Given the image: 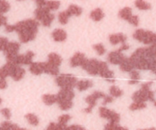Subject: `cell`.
I'll return each instance as SVG.
<instances>
[{
  "mask_svg": "<svg viewBox=\"0 0 156 130\" xmlns=\"http://www.w3.org/2000/svg\"><path fill=\"white\" fill-rule=\"evenodd\" d=\"M39 23L34 19H27L14 25L15 31L18 32L22 43H27L35 38Z\"/></svg>",
  "mask_w": 156,
  "mask_h": 130,
  "instance_id": "1",
  "label": "cell"
},
{
  "mask_svg": "<svg viewBox=\"0 0 156 130\" xmlns=\"http://www.w3.org/2000/svg\"><path fill=\"white\" fill-rule=\"evenodd\" d=\"M151 83H152V82H148V83H143L142 85L141 90L136 91L133 93L132 98H133L134 102L145 103L146 101L149 100L152 102L156 107V100H154V93L150 90V86L151 85Z\"/></svg>",
  "mask_w": 156,
  "mask_h": 130,
  "instance_id": "2",
  "label": "cell"
},
{
  "mask_svg": "<svg viewBox=\"0 0 156 130\" xmlns=\"http://www.w3.org/2000/svg\"><path fill=\"white\" fill-rule=\"evenodd\" d=\"M56 83L61 89L72 90L76 86L77 80L71 74H61L56 78Z\"/></svg>",
  "mask_w": 156,
  "mask_h": 130,
  "instance_id": "3",
  "label": "cell"
},
{
  "mask_svg": "<svg viewBox=\"0 0 156 130\" xmlns=\"http://www.w3.org/2000/svg\"><path fill=\"white\" fill-rule=\"evenodd\" d=\"M99 113H100V117L108 119L109 122L118 124L120 120V115L119 113L109 110L106 107H100V110H99Z\"/></svg>",
  "mask_w": 156,
  "mask_h": 130,
  "instance_id": "4",
  "label": "cell"
},
{
  "mask_svg": "<svg viewBox=\"0 0 156 130\" xmlns=\"http://www.w3.org/2000/svg\"><path fill=\"white\" fill-rule=\"evenodd\" d=\"M99 64L100 61L96 59H87L84 61L83 64L81 65V68L86 71H87L88 74L90 75L95 76L99 74Z\"/></svg>",
  "mask_w": 156,
  "mask_h": 130,
  "instance_id": "5",
  "label": "cell"
},
{
  "mask_svg": "<svg viewBox=\"0 0 156 130\" xmlns=\"http://www.w3.org/2000/svg\"><path fill=\"white\" fill-rule=\"evenodd\" d=\"M105 97H106V95H105L103 92H100V91H95L93 94L88 96L86 99H85V101L87 102V104H89V107H88L87 108L84 109L83 111L87 113H91L93 108H94L96 106V104H97V100L100 99V98H104Z\"/></svg>",
  "mask_w": 156,
  "mask_h": 130,
  "instance_id": "6",
  "label": "cell"
},
{
  "mask_svg": "<svg viewBox=\"0 0 156 130\" xmlns=\"http://www.w3.org/2000/svg\"><path fill=\"white\" fill-rule=\"evenodd\" d=\"M74 92L72 90L61 89L57 94V103L64 101H72L74 97Z\"/></svg>",
  "mask_w": 156,
  "mask_h": 130,
  "instance_id": "7",
  "label": "cell"
},
{
  "mask_svg": "<svg viewBox=\"0 0 156 130\" xmlns=\"http://www.w3.org/2000/svg\"><path fill=\"white\" fill-rule=\"evenodd\" d=\"M99 74L102 77L106 78V80L112 79L114 77V73L110 70H109L107 64L104 61H100V64H99Z\"/></svg>",
  "mask_w": 156,
  "mask_h": 130,
  "instance_id": "8",
  "label": "cell"
},
{
  "mask_svg": "<svg viewBox=\"0 0 156 130\" xmlns=\"http://www.w3.org/2000/svg\"><path fill=\"white\" fill-rule=\"evenodd\" d=\"M126 58V57L124 56L119 51L110 52L107 57V59L109 61V63H111L112 64H119V65H120L122 64V61Z\"/></svg>",
  "mask_w": 156,
  "mask_h": 130,
  "instance_id": "9",
  "label": "cell"
},
{
  "mask_svg": "<svg viewBox=\"0 0 156 130\" xmlns=\"http://www.w3.org/2000/svg\"><path fill=\"white\" fill-rule=\"evenodd\" d=\"M16 66L17 65L7 62V64H5L3 67L0 68V79H5V77H9V76L11 77Z\"/></svg>",
  "mask_w": 156,
  "mask_h": 130,
  "instance_id": "10",
  "label": "cell"
},
{
  "mask_svg": "<svg viewBox=\"0 0 156 130\" xmlns=\"http://www.w3.org/2000/svg\"><path fill=\"white\" fill-rule=\"evenodd\" d=\"M86 57H85L84 54L81 53V52H76L75 54L70 58V66L75 68L77 66H81L84 61L86 60Z\"/></svg>",
  "mask_w": 156,
  "mask_h": 130,
  "instance_id": "11",
  "label": "cell"
},
{
  "mask_svg": "<svg viewBox=\"0 0 156 130\" xmlns=\"http://www.w3.org/2000/svg\"><path fill=\"white\" fill-rule=\"evenodd\" d=\"M19 47H20V44L18 42H9L7 44L6 47L4 50V53H5V56H13V55L18 54L19 52Z\"/></svg>",
  "mask_w": 156,
  "mask_h": 130,
  "instance_id": "12",
  "label": "cell"
},
{
  "mask_svg": "<svg viewBox=\"0 0 156 130\" xmlns=\"http://www.w3.org/2000/svg\"><path fill=\"white\" fill-rule=\"evenodd\" d=\"M43 71L46 74H51V75H58L59 74V67L50 64L48 62H41Z\"/></svg>",
  "mask_w": 156,
  "mask_h": 130,
  "instance_id": "13",
  "label": "cell"
},
{
  "mask_svg": "<svg viewBox=\"0 0 156 130\" xmlns=\"http://www.w3.org/2000/svg\"><path fill=\"white\" fill-rule=\"evenodd\" d=\"M127 37L125 35L122 33L119 34H112L109 36V42L112 44V45H115V44H119V43H122L124 44L125 41H126Z\"/></svg>",
  "mask_w": 156,
  "mask_h": 130,
  "instance_id": "14",
  "label": "cell"
},
{
  "mask_svg": "<svg viewBox=\"0 0 156 130\" xmlns=\"http://www.w3.org/2000/svg\"><path fill=\"white\" fill-rule=\"evenodd\" d=\"M52 37L55 41L61 42L65 41L67 38V32L61 28H57L52 32Z\"/></svg>",
  "mask_w": 156,
  "mask_h": 130,
  "instance_id": "15",
  "label": "cell"
},
{
  "mask_svg": "<svg viewBox=\"0 0 156 130\" xmlns=\"http://www.w3.org/2000/svg\"><path fill=\"white\" fill-rule=\"evenodd\" d=\"M50 12V10L47 8L46 6L44 7H37L34 11V16L37 20L42 21L43 19L47 15H48Z\"/></svg>",
  "mask_w": 156,
  "mask_h": 130,
  "instance_id": "16",
  "label": "cell"
},
{
  "mask_svg": "<svg viewBox=\"0 0 156 130\" xmlns=\"http://www.w3.org/2000/svg\"><path fill=\"white\" fill-rule=\"evenodd\" d=\"M25 74V71L20 66H16L15 68L14 71H13L11 77L16 81H19V80H22L23 77Z\"/></svg>",
  "mask_w": 156,
  "mask_h": 130,
  "instance_id": "17",
  "label": "cell"
},
{
  "mask_svg": "<svg viewBox=\"0 0 156 130\" xmlns=\"http://www.w3.org/2000/svg\"><path fill=\"white\" fill-rule=\"evenodd\" d=\"M29 71L34 75H40L42 74L43 71L41 63H31L29 65Z\"/></svg>",
  "mask_w": 156,
  "mask_h": 130,
  "instance_id": "18",
  "label": "cell"
},
{
  "mask_svg": "<svg viewBox=\"0 0 156 130\" xmlns=\"http://www.w3.org/2000/svg\"><path fill=\"white\" fill-rule=\"evenodd\" d=\"M48 62L57 67H59L62 63V58L58 54L51 53L48 55Z\"/></svg>",
  "mask_w": 156,
  "mask_h": 130,
  "instance_id": "19",
  "label": "cell"
},
{
  "mask_svg": "<svg viewBox=\"0 0 156 130\" xmlns=\"http://www.w3.org/2000/svg\"><path fill=\"white\" fill-rule=\"evenodd\" d=\"M0 130H22L18 125L12 123L9 121H5L0 125Z\"/></svg>",
  "mask_w": 156,
  "mask_h": 130,
  "instance_id": "20",
  "label": "cell"
},
{
  "mask_svg": "<svg viewBox=\"0 0 156 130\" xmlns=\"http://www.w3.org/2000/svg\"><path fill=\"white\" fill-rule=\"evenodd\" d=\"M93 86V82L89 80H82L80 81H77L76 83V87L80 91L86 90L89 89Z\"/></svg>",
  "mask_w": 156,
  "mask_h": 130,
  "instance_id": "21",
  "label": "cell"
},
{
  "mask_svg": "<svg viewBox=\"0 0 156 130\" xmlns=\"http://www.w3.org/2000/svg\"><path fill=\"white\" fill-rule=\"evenodd\" d=\"M90 18L94 21V22H100L104 17V13L103 10L100 8H97L96 9L93 10L90 13Z\"/></svg>",
  "mask_w": 156,
  "mask_h": 130,
  "instance_id": "22",
  "label": "cell"
},
{
  "mask_svg": "<svg viewBox=\"0 0 156 130\" xmlns=\"http://www.w3.org/2000/svg\"><path fill=\"white\" fill-rule=\"evenodd\" d=\"M133 68L134 67L130 61L129 58H126L120 64V69L124 72H131L132 71H133Z\"/></svg>",
  "mask_w": 156,
  "mask_h": 130,
  "instance_id": "23",
  "label": "cell"
},
{
  "mask_svg": "<svg viewBox=\"0 0 156 130\" xmlns=\"http://www.w3.org/2000/svg\"><path fill=\"white\" fill-rule=\"evenodd\" d=\"M132 16H133V12L130 7H125L121 9L119 12V17L126 21H128Z\"/></svg>",
  "mask_w": 156,
  "mask_h": 130,
  "instance_id": "24",
  "label": "cell"
},
{
  "mask_svg": "<svg viewBox=\"0 0 156 130\" xmlns=\"http://www.w3.org/2000/svg\"><path fill=\"white\" fill-rule=\"evenodd\" d=\"M42 100L44 104L51 106L57 103V96L53 95V94H44L42 97Z\"/></svg>",
  "mask_w": 156,
  "mask_h": 130,
  "instance_id": "25",
  "label": "cell"
},
{
  "mask_svg": "<svg viewBox=\"0 0 156 130\" xmlns=\"http://www.w3.org/2000/svg\"><path fill=\"white\" fill-rule=\"evenodd\" d=\"M67 12H69V14L71 16H79L82 14V9L80 8V6H78V5H70V6L68 7L67 10Z\"/></svg>",
  "mask_w": 156,
  "mask_h": 130,
  "instance_id": "26",
  "label": "cell"
},
{
  "mask_svg": "<svg viewBox=\"0 0 156 130\" xmlns=\"http://www.w3.org/2000/svg\"><path fill=\"white\" fill-rule=\"evenodd\" d=\"M25 119H27L28 123L34 126H37L39 124V119L36 115L33 114V113H28L25 115Z\"/></svg>",
  "mask_w": 156,
  "mask_h": 130,
  "instance_id": "27",
  "label": "cell"
},
{
  "mask_svg": "<svg viewBox=\"0 0 156 130\" xmlns=\"http://www.w3.org/2000/svg\"><path fill=\"white\" fill-rule=\"evenodd\" d=\"M70 17V15L69 14V12L67 11L61 12L58 15V19H59V22L61 25H66L68 22V19Z\"/></svg>",
  "mask_w": 156,
  "mask_h": 130,
  "instance_id": "28",
  "label": "cell"
},
{
  "mask_svg": "<svg viewBox=\"0 0 156 130\" xmlns=\"http://www.w3.org/2000/svg\"><path fill=\"white\" fill-rule=\"evenodd\" d=\"M109 93H110L111 97H119L123 94V91L115 85L109 88Z\"/></svg>",
  "mask_w": 156,
  "mask_h": 130,
  "instance_id": "29",
  "label": "cell"
},
{
  "mask_svg": "<svg viewBox=\"0 0 156 130\" xmlns=\"http://www.w3.org/2000/svg\"><path fill=\"white\" fill-rule=\"evenodd\" d=\"M135 5H136V6L140 10H148L151 8V5H150L149 3L145 2V1H142V0L136 1V2H135Z\"/></svg>",
  "mask_w": 156,
  "mask_h": 130,
  "instance_id": "30",
  "label": "cell"
},
{
  "mask_svg": "<svg viewBox=\"0 0 156 130\" xmlns=\"http://www.w3.org/2000/svg\"><path fill=\"white\" fill-rule=\"evenodd\" d=\"M55 19V16L52 13H49L48 15L45 16V17L43 19V20L41 21V23L45 27H50L51 25L52 22Z\"/></svg>",
  "mask_w": 156,
  "mask_h": 130,
  "instance_id": "31",
  "label": "cell"
},
{
  "mask_svg": "<svg viewBox=\"0 0 156 130\" xmlns=\"http://www.w3.org/2000/svg\"><path fill=\"white\" fill-rule=\"evenodd\" d=\"M60 5H61V2L58 1H46L45 6L50 11H51V10H58L59 9Z\"/></svg>",
  "mask_w": 156,
  "mask_h": 130,
  "instance_id": "32",
  "label": "cell"
},
{
  "mask_svg": "<svg viewBox=\"0 0 156 130\" xmlns=\"http://www.w3.org/2000/svg\"><path fill=\"white\" fill-rule=\"evenodd\" d=\"M146 107V104L145 103H139V102H134L129 107V110L132 111H135V110H139L145 109Z\"/></svg>",
  "mask_w": 156,
  "mask_h": 130,
  "instance_id": "33",
  "label": "cell"
},
{
  "mask_svg": "<svg viewBox=\"0 0 156 130\" xmlns=\"http://www.w3.org/2000/svg\"><path fill=\"white\" fill-rule=\"evenodd\" d=\"M10 9V5L6 1L0 0V15L7 12Z\"/></svg>",
  "mask_w": 156,
  "mask_h": 130,
  "instance_id": "34",
  "label": "cell"
},
{
  "mask_svg": "<svg viewBox=\"0 0 156 130\" xmlns=\"http://www.w3.org/2000/svg\"><path fill=\"white\" fill-rule=\"evenodd\" d=\"M145 30L143 29H137L135 33L133 34V38H135L137 41H140V42H142V40H143L144 34H145Z\"/></svg>",
  "mask_w": 156,
  "mask_h": 130,
  "instance_id": "35",
  "label": "cell"
},
{
  "mask_svg": "<svg viewBox=\"0 0 156 130\" xmlns=\"http://www.w3.org/2000/svg\"><path fill=\"white\" fill-rule=\"evenodd\" d=\"M59 107L62 110H68L73 107V102L72 101H64V102L58 103Z\"/></svg>",
  "mask_w": 156,
  "mask_h": 130,
  "instance_id": "36",
  "label": "cell"
},
{
  "mask_svg": "<svg viewBox=\"0 0 156 130\" xmlns=\"http://www.w3.org/2000/svg\"><path fill=\"white\" fill-rule=\"evenodd\" d=\"M71 119V116L68 114H64L58 118V124L61 125H67V123Z\"/></svg>",
  "mask_w": 156,
  "mask_h": 130,
  "instance_id": "37",
  "label": "cell"
},
{
  "mask_svg": "<svg viewBox=\"0 0 156 130\" xmlns=\"http://www.w3.org/2000/svg\"><path fill=\"white\" fill-rule=\"evenodd\" d=\"M34 56V53L32 51H28L25 54V64L30 65L32 63V59Z\"/></svg>",
  "mask_w": 156,
  "mask_h": 130,
  "instance_id": "38",
  "label": "cell"
},
{
  "mask_svg": "<svg viewBox=\"0 0 156 130\" xmlns=\"http://www.w3.org/2000/svg\"><path fill=\"white\" fill-rule=\"evenodd\" d=\"M93 47H94V50L97 52V54H98L99 55H103V54L106 52V49H105L104 46L102 44H94V45L93 46Z\"/></svg>",
  "mask_w": 156,
  "mask_h": 130,
  "instance_id": "39",
  "label": "cell"
},
{
  "mask_svg": "<svg viewBox=\"0 0 156 130\" xmlns=\"http://www.w3.org/2000/svg\"><path fill=\"white\" fill-rule=\"evenodd\" d=\"M8 43V39H7L6 38L1 37V38H0V51H4V50H5V48L6 47Z\"/></svg>",
  "mask_w": 156,
  "mask_h": 130,
  "instance_id": "40",
  "label": "cell"
},
{
  "mask_svg": "<svg viewBox=\"0 0 156 130\" xmlns=\"http://www.w3.org/2000/svg\"><path fill=\"white\" fill-rule=\"evenodd\" d=\"M130 77H131L132 80H136V81H139L140 80V74L137 71H132L130 72Z\"/></svg>",
  "mask_w": 156,
  "mask_h": 130,
  "instance_id": "41",
  "label": "cell"
},
{
  "mask_svg": "<svg viewBox=\"0 0 156 130\" xmlns=\"http://www.w3.org/2000/svg\"><path fill=\"white\" fill-rule=\"evenodd\" d=\"M128 22H129L131 25H134V26H138L139 22V17L137 16H132L131 17L129 18V19L128 20Z\"/></svg>",
  "mask_w": 156,
  "mask_h": 130,
  "instance_id": "42",
  "label": "cell"
},
{
  "mask_svg": "<svg viewBox=\"0 0 156 130\" xmlns=\"http://www.w3.org/2000/svg\"><path fill=\"white\" fill-rule=\"evenodd\" d=\"M1 113H2V115H3L4 117L6 119H10V118H11V111H10L9 109L8 108H4L2 109V110H1Z\"/></svg>",
  "mask_w": 156,
  "mask_h": 130,
  "instance_id": "43",
  "label": "cell"
},
{
  "mask_svg": "<svg viewBox=\"0 0 156 130\" xmlns=\"http://www.w3.org/2000/svg\"><path fill=\"white\" fill-rule=\"evenodd\" d=\"M117 126H118V124L113 123V122H109V123L105 125L103 130H115Z\"/></svg>",
  "mask_w": 156,
  "mask_h": 130,
  "instance_id": "44",
  "label": "cell"
},
{
  "mask_svg": "<svg viewBox=\"0 0 156 130\" xmlns=\"http://www.w3.org/2000/svg\"><path fill=\"white\" fill-rule=\"evenodd\" d=\"M67 130H87L83 126L79 125H71L70 126H67Z\"/></svg>",
  "mask_w": 156,
  "mask_h": 130,
  "instance_id": "45",
  "label": "cell"
},
{
  "mask_svg": "<svg viewBox=\"0 0 156 130\" xmlns=\"http://www.w3.org/2000/svg\"><path fill=\"white\" fill-rule=\"evenodd\" d=\"M58 129V123L55 122H51L48 126L46 128L45 130H57Z\"/></svg>",
  "mask_w": 156,
  "mask_h": 130,
  "instance_id": "46",
  "label": "cell"
},
{
  "mask_svg": "<svg viewBox=\"0 0 156 130\" xmlns=\"http://www.w3.org/2000/svg\"><path fill=\"white\" fill-rule=\"evenodd\" d=\"M103 99L104 100H103V105H106V104H109V103L112 102V100H113V97H111V96H106Z\"/></svg>",
  "mask_w": 156,
  "mask_h": 130,
  "instance_id": "47",
  "label": "cell"
},
{
  "mask_svg": "<svg viewBox=\"0 0 156 130\" xmlns=\"http://www.w3.org/2000/svg\"><path fill=\"white\" fill-rule=\"evenodd\" d=\"M2 25H7V18L2 15H0V26Z\"/></svg>",
  "mask_w": 156,
  "mask_h": 130,
  "instance_id": "48",
  "label": "cell"
},
{
  "mask_svg": "<svg viewBox=\"0 0 156 130\" xmlns=\"http://www.w3.org/2000/svg\"><path fill=\"white\" fill-rule=\"evenodd\" d=\"M7 87V82L5 79H0V89L4 90Z\"/></svg>",
  "mask_w": 156,
  "mask_h": 130,
  "instance_id": "49",
  "label": "cell"
},
{
  "mask_svg": "<svg viewBox=\"0 0 156 130\" xmlns=\"http://www.w3.org/2000/svg\"><path fill=\"white\" fill-rule=\"evenodd\" d=\"M150 71H152L154 74H156V59L153 60L151 61V67H150Z\"/></svg>",
  "mask_w": 156,
  "mask_h": 130,
  "instance_id": "50",
  "label": "cell"
},
{
  "mask_svg": "<svg viewBox=\"0 0 156 130\" xmlns=\"http://www.w3.org/2000/svg\"><path fill=\"white\" fill-rule=\"evenodd\" d=\"M35 3L38 7H44L46 5V1L44 0H37L35 1Z\"/></svg>",
  "mask_w": 156,
  "mask_h": 130,
  "instance_id": "51",
  "label": "cell"
},
{
  "mask_svg": "<svg viewBox=\"0 0 156 130\" xmlns=\"http://www.w3.org/2000/svg\"><path fill=\"white\" fill-rule=\"evenodd\" d=\"M5 31H6L7 32H12V31H15L14 25H5Z\"/></svg>",
  "mask_w": 156,
  "mask_h": 130,
  "instance_id": "52",
  "label": "cell"
},
{
  "mask_svg": "<svg viewBox=\"0 0 156 130\" xmlns=\"http://www.w3.org/2000/svg\"><path fill=\"white\" fill-rule=\"evenodd\" d=\"M129 48V46L128 44H122V47H121L120 48H119V50H118V51H119V52H122V51L128 50Z\"/></svg>",
  "mask_w": 156,
  "mask_h": 130,
  "instance_id": "53",
  "label": "cell"
},
{
  "mask_svg": "<svg viewBox=\"0 0 156 130\" xmlns=\"http://www.w3.org/2000/svg\"><path fill=\"white\" fill-rule=\"evenodd\" d=\"M115 130H128V128H125V127L120 126V125H118V126L116 127V129Z\"/></svg>",
  "mask_w": 156,
  "mask_h": 130,
  "instance_id": "54",
  "label": "cell"
},
{
  "mask_svg": "<svg viewBox=\"0 0 156 130\" xmlns=\"http://www.w3.org/2000/svg\"><path fill=\"white\" fill-rule=\"evenodd\" d=\"M139 83V81H136V80H129V84H136V83Z\"/></svg>",
  "mask_w": 156,
  "mask_h": 130,
  "instance_id": "55",
  "label": "cell"
},
{
  "mask_svg": "<svg viewBox=\"0 0 156 130\" xmlns=\"http://www.w3.org/2000/svg\"><path fill=\"white\" fill-rule=\"evenodd\" d=\"M107 80L108 82H110V83H115V79H108V80Z\"/></svg>",
  "mask_w": 156,
  "mask_h": 130,
  "instance_id": "56",
  "label": "cell"
},
{
  "mask_svg": "<svg viewBox=\"0 0 156 130\" xmlns=\"http://www.w3.org/2000/svg\"><path fill=\"white\" fill-rule=\"evenodd\" d=\"M139 130H156L155 128H145V129H139Z\"/></svg>",
  "mask_w": 156,
  "mask_h": 130,
  "instance_id": "57",
  "label": "cell"
},
{
  "mask_svg": "<svg viewBox=\"0 0 156 130\" xmlns=\"http://www.w3.org/2000/svg\"><path fill=\"white\" fill-rule=\"evenodd\" d=\"M2 98L0 97V104H2Z\"/></svg>",
  "mask_w": 156,
  "mask_h": 130,
  "instance_id": "58",
  "label": "cell"
}]
</instances>
